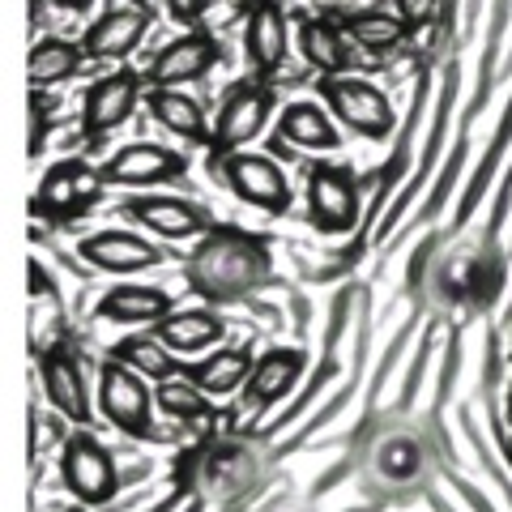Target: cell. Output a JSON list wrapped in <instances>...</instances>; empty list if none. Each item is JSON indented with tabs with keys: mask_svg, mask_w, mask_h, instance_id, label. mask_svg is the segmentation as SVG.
I'll return each mask as SVG.
<instances>
[{
	"mask_svg": "<svg viewBox=\"0 0 512 512\" xmlns=\"http://www.w3.org/2000/svg\"><path fill=\"white\" fill-rule=\"evenodd\" d=\"M60 474H64V487H69L82 504H103L116 495L120 478H116V461H111L107 448L94 440V436H73L64 444V457H60Z\"/></svg>",
	"mask_w": 512,
	"mask_h": 512,
	"instance_id": "cell-4",
	"label": "cell"
},
{
	"mask_svg": "<svg viewBox=\"0 0 512 512\" xmlns=\"http://www.w3.org/2000/svg\"><path fill=\"white\" fill-rule=\"evenodd\" d=\"M150 116L171 128L175 137H188V141H210L214 133L205 128V111L197 99H188L184 90H171V86H158L150 90Z\"/></svg>",
	"mask_w": 512,
	"mask_h": 512,
	"instance_id": "cell-20",
	"label": "cell"
},
{
	"mask_svg": "<svg viewBox=\"0 0 512 512\" xmlns=\"http://www.w3.org/2000/svg\"><path fill=\"white\" fill-rule=\"evenodd\" d=\"M99 184L103 175L86 167V163H60L43 175L39 184V197H35V210L47 214V218H73L90 210L94 201H99Z\"/></svg>",
	"mask_w": 512,
	"mask_h": 512,
	"instance_id": "cell-6",
	"label": "cell"
},
{
	"mask_svg": "<svg viewBox=\"0 0 512 512\" xmlns=\"http://www.w3.org/2000/svg\"><path fill=\"white\" fill-rule=\"evenodd\" d=\"M325 103L333 107V116H338L346 128H355L359 137H372V141H384L393 133V107L389 99L372 86V82H359V77H325Z\"/></svg>",
	"mask_w": 512,
	"mask_h": 512,
	"instance_id": "cell-2",
	"label": "cell"
},
{
	"mask_svg": "<svg viewBox=\"0 0 512 512\" xmlns=\"http://www.w3.org/2000/svg\"><path fill=\"white\" fill-rule=\"evenodd\" d=\"M431 9H436V0H397V18L406 26H423L431 18Z\"/></svg>",
	"mask_w": 512,
	"mask_h": 512,
	"instance_id": "cell-30",
	"label": "cell"
},
{
	"mask_svg": "<svg viewBox=\"0 0 512 512\" xmlns=\"http://www.w3.org/2000/svg\"><path fill=\"white\" fill-rule=\"evenodd\" d=\"M39 376H43V393L69 423H90V397H86V380L77 359L60 355V350H47L39 359Z\"/></svg>",
	"mask_w": 512,
	"mask_h": 512,
	"instance_id": "cell-14",
	"label": "cell"
},
{
	"mask_svg": "<svg viewBox=\"0 0 512 512\" xmlns=\"http://www.w3.org/2000/svg\"><path fill=\"white\" fill-rule=\"evenodd\" d=\"M406 22L393 18V13H380V9H367V13H355V18H346V35L355 39L359 47L367 52H389L406 39Z\"/></svg>",
	"mask_w": 512,
	"mask_h": 512,
	"instance_id": "cell-25",
	"label": "cell"
},
{
	"mask_svg": "<svg viewBox=\"0 0 512 512\" xmlns=\"http://www.w3.org/2000/svg\"><path fill=\"white\" fill-rule=\"evenodd\" d=\"M141 99V82L133 73H111L103 82H94L86 90V103H82V128L86 137H107L111 128H120L133 107Z\"/></svg>",
	"mask_w": 512,
	"mask_h": 512,
	"instance_id": "cell-9",
	"label": "cell"
},
{
	"mask_svg": "<svg viewBox=\"0 0 512 512\" xmlns=\"http://www.w3.org/2000/svg\"><path fill=\"white\" fill-rule=\"evenodd\" d=\"M299 372H303V355H299V350H269L265 359L252 363V376H248V384H244L248 402H252V406L278 402V397L299 380Z\"/></svg>",
	"mask_w": 512,
	"mask_h": 512,
	"instance_id": "cell-18",
	"label": "cell"
},
{
	"mask_svg": "<svg viewBox=\"0 0 512 512\" xmlns=\"http://www.w3.org/2000/svg\"><path fill=\"white\" fill-rule=\"evenodd\" d=\"M128 214L163 239H192L205 231L201 210H192V205L175 197H137V201H128Z\"/></svg>",
	"mask_w": 512,
	"mask_h": 512,
	"instance_id": "cell-17",
	"label": "cell"
},
{
	"mask_svg": "<svg viewBox=\"0 0 512 512\" xmlns=\"http://www.w3.org/2000/svg\"><path fill=\"white\" fill-rule=\"evenodd\" d=\"M218 39L214 35H201V30H192V35L167 43L163 52L154 56L150 64V82L154 86H184V82H197L218 64Z\"/></svg>",
	"mask_w": 512,
	"mask_h": 512,
	"instance_id": "cell-10",
	"label": "cell"
},
{
	"mask_svg": "<svg viewBox=\"0 0 512 512\" xmlns=\"http://www.w3.org/2000/svg\"><path fill=\"white\" fill-rule=\"evenodd\" d=\"M184 171H188V158H180L167 146H146V141H137V146H124L120 154H111V163L103 167V180L133 188V184L180 180Z\"/></svg>",
	"mask_w": 512,
	"mask_h": 512,
	"instance_id": "cell-11",
	"label": "cell"
},
{
	"mask_svg": "<svg viewBox=\"0 0 512 512\" xmlns=\"http://www.w3.org/2000/svg\"><path fill=\"white\" fill-rule=\"evenodd\" d=\"M222 175L239 201L265 214H286V205H291V184H286L282 167L265 154H222Z\"/></svg>",
	"mask_w": 512,
	"mask_h": 512,
	"instance_id": "cell-3",
	"label": "cell"
},
{
	"mask_svg": "<svg viewBox=\"0 0 512 512\" xmlns=\"http://www.w3.org/2000/svg\"><path fill=\"white\" fill-rule=\"evenodd\" d=\"M133 5H137V9H146V5H150V0H133Z\"/></svg>",
	"mask_w": 512,
	"mask_h": 512,
	"instance_id": "cell-34",
	"label": "cell"
},
{
	"mask_svg": "<svg viewBox=\"0 0 512 512\" xmlns=\"http://www.w3.org/2000/svg\"><path fill=\"white\" fill-rule=\"evenodd\" d=\"M205 389L197 380H163V389H158V406H163L167 414H175V419H197V414H205Z\"/></svg>",
	"mask_w": 512,
	"mask_h": 512,
	"instance_id": "cell-27",
	"label": "cell"
},
{
	"mask_svg": "<svg viewBox=\"0 0 512 512\" xmlns=\"http://www.w3.org/2000/svg\"><path fill=\"white\" fill-rule=\"evenodd\" d=\"M99 406L128 436H150V389H146V380H141V372H133L128 363H120V359L103 363Z\"/></svg>",
	"mask_w": 512,
	"mask_h": 512,
	"instance_id": "cell-5",
	"label": "cell"
},
{
	"mask_svg": "<svg viewBox=\"0 0 512 512\" xmlns=\"http://www.w3.org/2000/svg\"><path fill=\"white\" fill-rule=\"evenodd\" d=\"M86 52L69 39H39L30 47V60H26V73H30V86L43 90V86H60L82 69Z\"/></svg>",
	"mask_w": 512,
	"mask_h": 512,
	"instance_id": "cell-21",
	"label": "cell"
},
{
	"mask_svg": "<svg viewBox=\"0 0 512 512\" xmlns=\"http://www.w3.org/2000/svg\"><path fill=\"white\" fill-rule=\"evenodd\" d=\"M154 333L180 355H197V350L214 346L222 338V320L210 308H192V312H171L167 320H158Z\"/></svg>",
	"mask_w": 512,
	"mask_h": 512,
	"instance_id": "cell-19",
	"label": "cell"
},
{
	"mask_svg": "<svg viewBox=\"0 0 512 512\" xmlns=\"http://www.w3.org/2000/svg\"><path fill=\"white\" fill-rule=\"evenodd\" d=\"M508 427H512V389H508Z\"/></svg>",
	"mask_w": 512,
	"mask_h": 512,
	"instance_id": "cell-33",
	"label": "cell"
},
{
	"mask_svg": "<svg viewBox=\"0 0 512 512\" xmlns=\"http://www.w3.org/2000/svg\"><path fill=\"white\" fill-rule=\"evenodd\" d=\"M269 107H274V99H269L265 86H235L231 99L222 103V111H218L214 137H210L214 150L218 154H235L239 146H248V141L265 128Z\"/></svg>",
	"mask_w": 512,
	"mask_h": 512,
	"instance_id": "cell-7",
	"label": "cell"
},
{
	"mask_svg": "<svg viewBox=\"0 0 512 512\" xmlns=\"http://www.w3.org/2000/svg\"><path fill=\"white\" fill-rule=\"evenodd\" d=\"M146 30H150L146 9H137V5L133 9H111L86 30L82 52H86V60H120L146 39Z\"/></svg>",
	"mask_w": 512,
	"mask_h": 512,
	"instance_id": "cell-12",
	"label": "cell"
},
{
	"mask_svg": "<svg viewBox=\"0 0 512 512\" xmlns=\"http://www.w3.org/2000/svg\"><path fill=\"white\" fill-rule=\"evenodd\" d=\"M308 210L320 231H346L355 222L359 197H355V175L346 167H312L308 175Z\"/></svg>",
	"mask_w": 512,
	"mask_h": 512,
	"instance_id": "cell-8",
	"label": "cell"
},
{
	"mask_svg": "<svg viewBox=\"0 0 512 512\" xmlns=\"http://www.w3.org/2000/svg\"><path fill=\"white\" fill-rule=\"evenodd\" d=\"M116 359L120 363H128L133 372H141V376H150V380H171L175 376V359H171V346L158 338H128V342H120L116 346Z\"/></svg>",
	"mask_w": 512,
	"mask_h": 512,
	"instance_id": "cell-26",
	"label": "cell"
},
{
	"mask_svg": "<svg viewBox=\"0 0 512 512\" xmlns=\"http://www.w3.org/2000/svg\"><path fill=\"white\" fill-rule=\"evenodd\" d=\"M99 316L120 325H158L171 316V295L158 286H116L99 299Z\"/></svg>",
	"mask_w": 512,
	"mask_h": 512,
	"instance_id": "cell-16",
	"label": "cell"
},
{
	"mask_svg": "<svg viewBox=\"0 0 512 512\" xmlns=\"http://www.w3.org/2000/svg\"><path fill=\"white\" fill-rule=\"evenodd\" d=\"M205 5H210V0H167V9H171L175 22H197L205 13Z\"/></svg>",
	"mask_w": 512,
	"mask_h": 512,
	"instance_id": "cell-31",
	"label": "cell"
},
{
	"mask_svg": "<svg viewBox=\"0 0 512 512\" xmlns=\"http://www.w3.org/2000/svg\"><path fill=\"white\" fill-rule=\"evenodd\" d=\"M278 128L291 146H303V150H333L338 146V128L329 124V116L316 103H291L282 111Z\"/></svg>",
	"mask_w": 512,
	"mask_h": 512,
	"instance_id": "cell-22",
	"label": "cell"
},
{
	"mask_svg": "<svg viewBox=\"0 0 512 512\" xmlns=\"http://www.w3.org/2000/svg\"><path fill=\"white\" fill-rule=\"evenodd\" d=\"M248 60L256 73H278L282 60H286V18L274 0H261L252 13H248Z\"/></svg>",
	"mask_w": 512,
	"mask_h": 512,
	"instance_id": "cell-15",
	"label": "cell"
},
{
	"mask_svg": "<svg viewBox=\"0 0 512 512\" xmlns=\"http://www.w3.org/2000/svg\"><path fill=\"white\" fill-rule=\"evenodd\" d=\"M47 120H52V111H47V103H43V94L35 90V94H30V158H39V154H43Z\"/></svg>",
	"mask_w": 512,
	"mask_h": 512,
	"instance_id": "cell-28",
	"label": "cell"
},
{
	"mask_svg": "<svg viewBox=\"0 0 512 512\" xmlns=\"http://www.w3.org/2000/svg\"><path fill=\"white\" fill-rule=\"evenodd\" d=\"M299 52L303 60L312 64V69H320L325 77H338L346 64H350V52H346V43L338 35V26H329V22H303L299 30Z\"/></svg>",
	"mask_w": 512,
	"mask_h": 512,
	"instance_id": "cell-23",
	"label": "cell"
},
{
	"mask_svg": "<svg viewBox=\"0 0 512 512\" xmlns=\"http://www.w3.org/2000/svg\"><path fill=\"white\" fill-rule=\"evenodd\" d=\"M380 461H384V474H397V478H410L414 474V448H406V444L384 448Z\"/></svg>",
	"mask_w": 512,
	"mask_h": 512,
	"instance_id": "cell-29",
	"label": "cell"
},
{
	"mask_svg": "<svg viewBox=\"0 0 512 512\" xmlns=\"http://www.w3.org/2000/svg\"><path fill=\"white\" fill-rule=\"evenodd\" d=\"M60 5H64V9H73V13H86L94 0H60Z\"/></svg>",
	"mask_w": 512,
	"mask_h": 512,
	"instance_id": "cell-32",
	"label": "cell"
},
{
	"mask_svg": "<svg viewBox=\"0 0 512 512\" xmlns=\"http://www.w3.org/2000/svg\"><path fill=\"white\" fill-rule=\"evenodd\" d=\"M77 252H82V261H90L94 269H103V274H141V269L163 261L154 244H146L141 235H128V231H103V235L86 239Z\"/></svg>",
	"mask_w": 512,
	"mask_h": 512,
	"instance_id": "cell-13",
	"label": "cell"
},
{
	"mask_svg": "<svg viewBox=\"0 0 512 512\" xmlns=\"http://www.w3.org/2000/svg\"><path fill=\"white\" fill-rule=\"evenodd\" d=\"M188 286L210 303L239 299L256 291L269 278V252L265 244L239 235V231H214L205 244L188 256Z\"/></svg>",
	"mask_w": 512,
	"mask_h": 512,
	"instance_id": "cell-1",
	"label": "cell"
},
{
	"mask_svg": "<svg viewBox=\"0 0 512 512\" xmlns=\"http://www.w3.org/2000/svg\"><path fill=\"white\" fill-rule=\"evenodd\" d=\"M188 376L197 380L205 393H235L239 384H248V376H252V355L248 350H214V355L201 359Z\"/></svg>",
	"mask_w": 512,
	"mask_h": 512,
	"instance_id": "cell-24",
	"label": "cell"
}]
</instances>
